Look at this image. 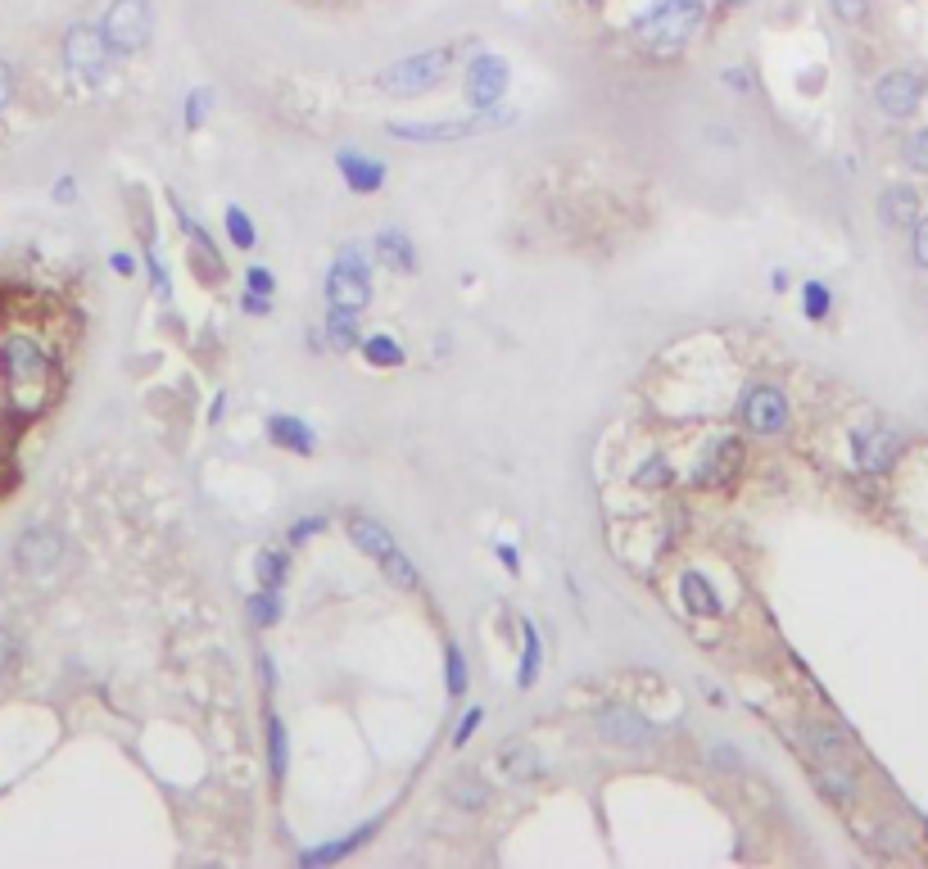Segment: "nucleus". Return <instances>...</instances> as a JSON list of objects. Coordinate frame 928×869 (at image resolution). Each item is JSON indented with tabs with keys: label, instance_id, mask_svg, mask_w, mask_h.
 Here are the masks:
<instances>
[{
	"label": "nucleus",
	"instance_id": "nucleus-30",
	"mask_svg": "<svg viewBox=\"0 0 928 869\" xmlns=\"http://www.w3.org/2000/svg\"><path fill=\"white\" fill-rule=\"evenodd\" d=\"M250 616H254L258 629H273V625L281 620V598H277V589L254 593V598H250Z\"/></svg>",
	"mask_w": 928,
	"mask_h": 869
},
{
	"label": "nucleus",
	"instance_id": "nucleus-23",
	"mask_svg": "<svg viewBox=\"0 0 928 869\" xmlns=\"http://www.w3.org/2000/svg\"><path fill=\"white\" fill-rule=\"evenodd\" d=\"M267 435H273V444H281V448H290V454H313V431L299 422V417H273V422H267Z\"/></svg>",
	"mask_w": 928,
	"mask_h": 869
},
{
	"label": "nucleus",
	"instance_id": "nucleus-50",
	"mask_svg": "<svg viewBox=\"0 0 928 869\" xmlns=\"http://www.w3.org/2000/svg\"><path fill=\"white\" fill-rule=\"evenodd\" d=\"M721 5H730V10H738V5H752V0H721Z\"/></svg>",
	"mask_w": 928,
	"mask_h": 869
},
{
	"label": "nucleus",
	"instance_id": "nucleus-11",
	"mask_svg": "<svg viewBox=\"0 0 928 869\" xmlns=\"http://www.w3.org/2000/svg\"><path fill=\"white\" fill-rule=\"evenodd\" d=\"M507 92V64L498 55H481V59H471V69H467V100L475 109H494Z\"/></svg>",
	"mask_w": 928,
	"mask_h": 869
},
{
	"label": "nucleus",
	"instance_id": "nucleus-45",
	"mask_svg": "<svg viewBox=\"0 0 928 869\" xmlns=\"http://www.w3.org/2000/svg\"><path fill=\"white\" fill-rule=\"evenodd\" d=\"M14 662V639L5 635V629H0V671H5Z\"/></svg>",
	"mask_w": 928,
	"mask_h": 869
},
{
	"label": "nucleus",
	"instance_id": "nucleus-4",
	"mask_svg": "<svg viewBox=\"0 0 928 869\" xmlns=\"http://www.w3.org/2000/svg\"><path fill=\"white\" fill-rule=\"evenodd\" d=\"M326 299H332V309L349 313H363L372 304V258L358 245H345L336 254V267L326 277Z\"/></svg>",
	"mask_w": 928,
	"mask_h": 869
},
{
	"label": "nucleus",
	"instance_id": "nucleus-1",
	"mask_svg": "<svg viewBox=\"0 0 928 869\" xmlns=\"http://www.w3.org/2000/svg\"><path fill=\"white\" fill-rule=\"evenodd\" d=\"M702 0H656V5L635 23L639 46H648L652 55H675L694 41V33L702 27Z\"/></svg>",
	"mask_w": 928,
	"mask_h": 869
},
{
	"label": "nucleus",
	"instance_id": "nucleus-12",
	"mask_svg": "<svg viewBox=\"0 0 928 869\" xmlns=\"http://www.w3.org/2000/svg\"><path fill=\"white\" fill-rule=\"evenodd\" d=\"M59 557H64V544H59V534H55V530H27V534L19 539V553H14L19 571H23V576H33V580L50 576Z\"/></svg>",
	"mask_w": 928,
	"mask_h": 869
},
{
	"label": "nucleus",
	"instance_id": "nucleus-13",
	"mask_svg": "<svg viewBox=\"0 0 928 869\" xmlns=\"http://www.w3.org/2000/svg\"><path fill=\"white\" fill-rule=\"evenodd\" d=\"M919 96H924V82L915 77V73H888L879 86H875V100H879V109L888 113V118H911L915 109H919Z\"/></svg>",
	"mask_w": 928,
	"mask_h": 869
},
{
	"label": "nucleus",
	"instance_id": "nucleus-42",
	"mask_svg": "<svg viewBox=\"0 0 928 869\" xmlns=\"http://www.w3.org/2000/svg\"><path fill=\"white\" fill-rule=\"evenodd\" d=\"M915 263H919V267H928V218H924V222H915Z\"/></svg>",
	"mask_w": 928,
	"mask_h": 869
},
{
	"label": "nucleus",
	"instance_id": "nucleus-8",
	"mask_svg": "<svg viewBox=\"0 0 928 869\" xmlns=\"http://www.w3.org/2000/svg\"><path fill=\"white\" fill-rule=\"evenodd\" d=\"M507 118H513V113L454 118V123H385V132L399 136V141H431V145H439V141H462V136H471V132H485V128H494V123H507Z\"/></svg>",
	"mask_w": 928,
	"mask_h": 869
},
{
	"label": "nucleus",
	"instance_id": "nucleus-26",
	"mask_svg": "<svg viewBox=\"0 0 928 869\" xmlns=\"http://www.w3.org/2000/svg\"><path fill=\"white\" fill-rule=\"evenodd\" d=\"M448 797H454V806H462V811H481L490 801V788L475 774H458L454 784H448Z\"/></svg>",
	"mask_w": 928,
	"mask_h": 869
},
{
	"label": "nucleus",
	"instance_id": "nucleus-48",
	"mask_svg": "<svg viewBox=\"0 0 928 869\" xmlns=\"http://www.w3.org/2000/svg\"><path fill=\"white\" fill-rule=\"evenodd\" d=\"M258 671H263V684L277 688V675H273V656H258Z\"/></svg>",
	"mask_w": 928,
	"mask_h": 869
},
{
	"label": "nucleus",
	"instance_id": "nucleus-41",
	"mask_svg": "<svg viewBox=\"0 0 928 869\" xmlns=\"http://www.w3.org/2000/svg\"><path fill=\"white\" fill-rule=\"evenodd\" d=\"M322 530H326V517H304V521H294L290 544H304V539H313V534H322Z\"/></svg>",
	"mask_w": 928,
	"mask_h": 869
},
{
	"label": "nucleus",
	"instance_id": "nucleus-14",
	"mask_svg": "<svg viewBox=\"0 0 928 869\" xmlns=\"http://www.w3.org/2000/svg\"><path fill=\"white\" fill-rule=\"evenodd\" d=\"M494 761H498V774L507 779V784H530V779H539V774L549 770V761L539 757V747H530V743H521V738L498 743Z\"/></svg>",
	"mask_w": 928,
	"mask_h": 869
},
{
	"label": "nucleus",
	"instance_id": "nucleus-25",
	"mask_svg": "<svg viewBox=\"0 0 928 869\" xmlns=\"http://www.w3.org/2000/svg\"><path fill=\"white\" fill-rule=\"evenodd\" d=\"M539 666H544V648H539V629L526 620L521 625V671H517V684L530 688L539 679Z\"/></svg>",
	"mask_w": 928,
	"mask_h": 869
},
{
	"label": "nucleus",
	"instance_id": "nucleus-7",
	"mask_svg": "<svg viewBox=\"0 0 928 869\" xmlns=\"http://www.w3.org/2000/svg\"><path fill=\"white\" fill-rule=\"evenodd\" d=\"M743 471V439H734V435H721V439H711L707 444V454L698 458V467H694V481L698 490H721V485H730L734 475Z\"/></svg>",
	"mask_w": 928,
	"mask_h": 869
},
{
	"label": "nucleus",
	"instance_id": "nucleus-6",
	"mask_svg": "<svg viewBox=\"0 0 928 869\" xmlns=\"http://www.w3.org/2000/svg\"><path fill=\"white\" fill-rule=\"evenodd\" d=\"M64 64L86 86L105 82V73H109V41H105L100 27H73V33L64 37Z\"/></svg>",
	"mask_w": 928,
	"mask_h": 869
},
{
	"label": "nucleus",
	"instance_id": "nucleus-9",
	"mask_svg": "<svg viewBox=\"0 0 928 869\" xmlns=\"http://www.w3.org/2000/svg\"><path fill=\"white\" fill-rule=\"evenodd\" d=\"M743 426L752 435H780L788 426V399L774 385H757L743 399Z\"/></svg>",
	"mask_w": 928,
	"mask_h": 869
},
{
	"label": "nucleus",
	"instance_id": "nucleus-3",
	"mask_svg": "<svg viewBox=\"0 0 928 869\" xmlns=\"http://www.w3.org/2000/svg\"><path fill=\"white\" fill-rule=\"evenodd\" d=\"M448 64H454V50H448V46L422 50V55L399 59V64H390V69H381L376 86H381V92H390V96H422V92H431V86H439Z\"/></svg>",
	"mask_w": 928,
	"mask_h": 869
},
{
	"label": "nucleus",
	"instance_id": "nucleus-31",
	"mask_svg": "<svg viewBox=\"0 0 928 869\" xmlns=\"http://www.w3.org/2000/svg\"><path fill=\"white\" fill-rule=\"evenodd\" d=\"M267 752H273V774L286 779V761H290V743H286V725L277 715H267Z\"/></svg>",
	"mask_w": 928,
	"mask_h": 869
},
{
	"label": "nucleus",
	"instance_id": "nucleus-40",
	"mask_svg": "<svg viewBox=\"0 0 928 869\" xmlns=\"http://www.w3.org/2000/svg\"><path fill=\"white\" fill-rule=\"evenodd\" d=\"M245 286H250L254 294H273V290H277V277L267 273V267H250V273H245Z\"/></svg>",
	"mask_w": 928,
	"mask_h": 869
},
{
	"label": "nucleus",
	"instance_id": "nucleus-51",
	"mask_svg": "<svg viewBox=\"0 0 928 869\" xmlns=\"http://www.w3.org/2000/svg\"><path fill=\"white\" fill-rule=\"evenodd\" d=\"M589 5H603V0H589Z\"/></svg>",
	"mask_w": 928,
	"mask_h": 869
},
{
	"label": "nucleus",
	"instance_id": "nucleus-19",
	"mask_svg": "<svg viewBox=\"0 0 928 869\" xmlns=\"http://www.w3.org/2000/svg\"><path fill=\"white\" fill-rule=\"evenodd\" d=\"M349 539H353V548L358 553H367V557H385V553H395L399 544H395V534L385 530L381 521H372V517H349Z\"/></svg>",
	"mask_w": 928,
	"mask_h": 869
},
{
	"label": "nucleus",
	"instance_id": "nucleus-46",
	"mask_svg": "<svg viewBox=\"0 0 928 869\" xmlns=\"http://www.w3.org/2000/svg\"><path fill=\"white\" fill-rule=\"evenodd\" d=\"M711 757H715V765H725V770H734V765H738V757H734V747H715V752H711Z\"/></svg>",
	"mask_w": 928,
	"mask_h": 869
},
{
	"label": "nucleus",
	"instance_id": "nucleus-20",
	"mask_svg": "<svg viewBox=\"0 0 928 869\" xmlns=\"http://www.w3.org/2000/svg\"><path fill=\"white\" fill-rule=\"evenodd\" d=\"M336 164H340V172H345L349 191H358V195H372V191H381V182H385V164H376V159L349 155V149H345Z\"/></svg>",
	"mask_w": 928,
	"mask_h": 869
},
{
	"label": "nucleus",
	"instance_id": "nucleus-5",
	"mask_svg": "<svg viewBox=\"0 0 928 869\" xmlns=\"http://www.w3.org/2000/svg\"><path fill=\"white\" fill-rule=\"evenodd\" d=\"M100 33H105L109 50L132 55L149 41V33H155V10H149V0H113L105 23H100Z\"/></svg>",
	"mask_w": 928,
	"mask_h": 869
},
{
	"label": "nucleus",
	"instance_id": "nucleus-37",
	"mask_svg": "<svg viewBox=\"0 0 928 869\" xmlns=\"http://www.w3.org/2000/svg\"><path fill=\"white\" fill-rule=\"evenodd\" d=\"M902 155H906V164H911L915 172H928V132H915V136L906 141Z\"/></svg>",
	"mask_w": 928,
	"mask_h": 869
},
{
	"label": "nucleus",
	"instance_id": "nucleus-38",
	"mask_svg": "<svg viewBox=\"0 0 928 869\" xmlns=\"http://www.w3.org/2000/svg\"><path fill=\"white\" fill-rule=\"evenodd\" d=\"M481 721H485V711H481V707H471V711L462 715V721H458V729H454V747H467V738H471L475 729H481Z\"/></svg>",
	"mask_w": 928,
	"mask_h": 869
},
{
	"label": "nucleus",
	"instance_id": "nucleus-43",
	"mask_svg": "<svg viewBox=\"0 0 928 869\" xmlns=\"http://www.w3.org/2000/svg\"><path fill=\"white\" fill-rule=\"evenodd\" d=\"M241 309H245V313H254V317H263L267 309H273V299H267V294H254V290H250V294L241 299Z\"/></svg>",
	"mask_w": 928,
	"mask_h": 869
},
{
	"label": "nucleus",
	"instance_id": "nucleus-35",
	"mask_svg": "<svg viewBox=\"0 0 928 869\" xmlns=\"http://www.w3.org/2000/svg\"><path fill=\"white\" fill-rule=\"evenodd\" d=\"M671 481H675V471H671L666 458H648V462L635 471V485H643V490H662V485H671Z\"/></svg>",
	"mask_w": 928,
	"mask_h": 869
},
{
	"label": "nucleus",
	"instance_id": "nucleus-33",
	"mask_svg": "<svg viewBox=\"0 0 928 869\" xmlns=\"http://www.w3.org/2000/svg\"><path fill=\"white\" fill-rule=\"evenodd\" d=\"M381 571H385V580L390 584H399V589H417V566L395 548V553H385L381 557Z\"/></svg>",
	"mask_w": 928,
	"mask_h": 869
},
{
	"label": "nucleus",
	"instance_id": "nucleus-34",
	"mask_svg": "<svg viewBox=\"0 0 928 869\" xmlns=\"http://www.w3.org/2000/svg\"><path fill=\"white\" fill-rule=\"evenodd\" d=\"M444 671H448V693H467V684H471V675H467V656H462V648L458 643H448L444 648Z\"/></svg>",
	"mask_w": 928,
	"mask_h": 869
},
{
	"label": "nucleus",
	"instance_id": "nucleus-22",
	"mask_svg": "<svg viewBox=\"0 0 928 869\" xmlns=\"http://www.w3.org/2000/svg\"><path fill=\"white\" fill-rule=\"evenodd\" d=\"M376 254H381V263L390 267V273H412V267H417V250H412V241L399 227H385L376 236Z\"/></svg>",
	"mask_w": 928,
	"mask_h": 869
},
{
	"label": "nucleus",
	"instance_id": "nucleus-17",
	"mask_svg": "<svg viewBox=\"0 0 928 869\" xmlns=\"http://www.w3.org/2000/svg\"><path fill=\"white\" fill-rule=\"evenodd\" d=\"M679 603H684L688 616H698V620H715V616H721V593H715L711 580L698 576V571H684L679 576Z\"/></svg>",
	"mask_w": 928,
	"mask_h": 869
},
{
	"label": "nucleus",
	"instance_id": "nucleus-27",
	"mask_svg": "<svg viewBox=\"0 0 928 869\" xmlns=\"http://www.w3.org/2000/svg\"><path fill=\"white\" fill-rule=\"evenodd\" d=\"M254 571H258V584H263V589H281L286 576H290V557H286V553H273V548H263V553L254 557Z\"/></svg>",
	"mask_w": 928,
	"mask_h": 869
},
{
	"label": "nucleus",
	"instance_id": "nucleus-15",
	"mask_svg": "<svg viewBox=\"0 0 928 869\" xmlns=\"http://www.w3.org/2000/svg\"><path fill=\"white\" fill-rule=\"evenodd\" d=\"M598 729H603V738H612L620 747H648L652 743L648 721L630 707H607L603 715H598Z\"/></svg>",
	"mask_w": 928,
	"mask_h": 869
},
{
	"label": "nucleus",
	"instance_id": "nucleus-49",
	"mask_svg": "<svg viewBox=\"0 0 928 869\" xmlns=\"http://www.w3.org/2000/svg\"><path fill=\"white\" fill-rule=\"evenodd\" d=\"M132 267H136V263H132L128 254H113V273H123V277H132Z\"/></svg>",
	"mask_w": 928,
	"mask_h": 869
},
{
	"label": "nucleus",
	"instance_id": "nucleus-39",
	"mask_svg": "<svg viewBox=\"0 0 928 869\" xmlns=\"http://www.w3.org/2000/svg\"><path fill=\"white\" fill-rule=\"evenodd\" d=\"M829 5H833V14L843 19V23H860L865 10H870V0H829Z\"/></svg>",
	"mask_w": 928,
	"mask_h": 869
},
{
	"label": "nucleus",
	"instance_id": "nucleus-44",
	"mask_svg": "<svg viewBox=\"0 0 928 869\" xmlns=\"http://www.w3.org/2000/svg\"><path fill=\"white\" fill-rule=\"evenodd\" d=\"M10 100H14V73H10V64H0V109Z\"/></svg>",
	"mask_w": 928,
	"mask_h": 869
},
{
	"label": "nucleus",
	"instance_id": "nucleus-36",
	"mask_svg": "<svg viewBox=\"0 0 928 869\" xmlns=\"http://www.w3.org/2000/svg\"><path fill=\"white\" fill-rule=\"evenodd\" d=\"M208 109H214V92H208V86H195L191 100H186V128L191 132H200L208 123Z\"/></svg>",
	"mask_w": 928,
	"mask_h": 869
},
{
	"label": "nucleus",
	"instance_id": "nucleus-10",
	"mask_svg": "<svg viewBox=\"0 0 928 869\" xmlns=\"http://www.w3.org/2000/svg\"><path fill=\"white\" fill-rule=\"evenodd\" d=\"M852 454H856V467H860V471L883 475V471H892L896 454H902V435H896V431H883V426L856 431V435H852Z\"/></svg>",
	"mask_w": 928,
	"mask_h": 869
},
{
	"label": "nucleus",
	"instance_id": "nucleus-2",
	"mask_svg": "<svg viewBox=\"0 0 928 869\" xmlns=\"http://www.w3.org/2000/svg\"><path fill=\"white\" fill-rule=\"evenodd\" d=\"M0 367H5V385H10V399H14L19 412H37L46 403L50 363L27 336L5 340V349H0Z\"/></svg>",
	"mask_w": 928,
	"mask_h": 869
},
{
	"label": "nucleus",
	"instance_id": "nucleus-24",
	"mask_svg": "<svg viewBox=\"0 0 928 869\" xmlns=\"http://www.w3.org/2000/svg\"><path fill=\"white\" fill-rule=\"evenodd\" d=\"M322 336H326V345H332L336 353H353L358 345H363V336H358V313L332 309V317H326V326H322Z\"/></svg>",
	"mask_w": 928,
	"mask_h": 869
},
{
	"label": "nucleus",
	"instance_id": "nucleus-47",
	"mask_svg": "<svg viewBox=\"0 0 928 869\" xmlns=\"http://www.w3.org/2000/svg\"><path fill=\"white\" fill-rule=\"evenodd\" d=\"M498 557L507 562V571H521V557H517V548H507V544H498Z\"/></svg>",
	"mask_w": 928,
	"mask_h": 869
},
{
	"label": "nucleus",
	"instance_id": "nucleus-32",
	"mask_svg": "<svg viewBox=\"0 0 928 869\" xmlns=\"http://www.w3.org/2000/svg\"><path fill=\"white\" fill-rule=\"evenodd\" d=\"M829 309H833L829 286H824V281H806V286H802V313L811 317V322H820V317H829Z\"/></svg>",
	"mask_w": 928,
	"mask_h": 869
},
{
	"label": "nucleus",
	"instance_id": "nucleus-29",
	"mask_svg": "<svg viewBox=\"0 0 928 869\" xmlns=\"http://www.w3.org/2000/svg\"><path fill=\"white\" fill-rule=\"evenodd\" d=\"M222 222H227V236H231V245H236V250H254L258 231H254V222H250V214H245L241 204H231Z\"/></svg>",
	"mask_w": 928,
	"mask_h": 869
},
{
	"label": "nucleus",
	"instance_id": "nucleus-18",
	"mask_svg": "<svg viewBox=\"0 0 928 869\" xmlns=\"http://www.w3.org/2000/svg\"><path fill=\"white\" fill-rule=\"evenodd\" d=\"M381 829V820H367L363 829H353L349 837H340V843H322V847H309L304 856H299V865H309V869H317V865H336V860H345L349 852H358L367 843V837Z\"/></svg>",
	"mask_w": 928,
	"mask_h": 869
},
{
	"label": "nucleus",
	"instance_id": "nucleus-21",
	"mask_svg": "<svg viewBox=\"0 0 928 869\" xmlns=\"http://www.w3.org/2000/svg\"><path fill=\"white\" fill-rule=\"evenodd\" d=\"M879 218L888 222V227H915L919 222V195L911 191V186H892V191H883V200H879Z\"/></svg>",
	"mask_w": 928,
	"mask_h": 869
},
{
	"label": "nucleus",
	"instance_id": "nucleus-28",
	"mask_svg": "<svg viewBox=\"0 0 928 869\" xmlns=\"http://www.w3.org/2000/svg\"><path fill=\"white\" fill-rule=\"evenodd\" d=\"M363 358L372 367H399L403 363V345H395L390 336H367L363 340Z\"/></svg>",
	"mask_w": 928,
	"mask_h": 869
},
{
	"label": "nucleus",
	"instance_id": "nucleus-16",
	"mask_svg": "<svg viewBox=\"0 0 928 869\" xmlns=\"http://www.w3.org/2000/svg\"><path fill=\"white\" fill-rule=\"evenodd\" d=\"M806 743H811V752H816V761H824V765H852L847 757H852V734L843 729V725H833V721H811L806 725Z\"/></svg>",
	"mask_w": 928,
	"mask_h": 869
}]
</instances>
